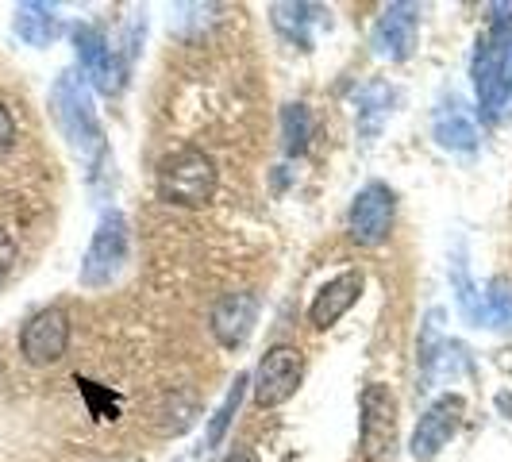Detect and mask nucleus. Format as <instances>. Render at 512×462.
<instances>
[{
  "label": "nucleus",
  "instance_id": "nucleus-2",
  "mask_svg": "<svg viewBox=\"0 0 512 462\" xmlns=\"http://www.w3.org/2000/svg\"><path fill=\"white\" fill-rule=\"evenodd\" d=\"M158 193L166 201L185 208H197L212 201V193H216V166H212V158L205 151H197V147H185V151L170 154L162 162V170H158Z\"/></svg>",
  "mask_w": 512,
  "mask_h": 462
},
{
  "label": "nucleus",
  "instance_id": "nucleus-4",
  "mask_svg": "<svg viewBox=\"0 0 512 462\" xmlns=\"http://www.w3.org/2000/svg\"><path fill=\"white\" fill-rule=\"evenodd\" d=\"M359 443H362L366 462L393 459V447H397V397L378 382L362 389Z\"/></svg>",
  "mask_w": 512,
  "mask_h": 462
},
{
  "label": "nucleus",
  "instance_id": "nucleus-11",
  "mask_svg": "<svg viewBox=\"0 0 512 462\" xmlns=\"http://www.w3.org/2000/svg\"><path fill=\"white\" fill-rule=\"evenodd\" d=\"M255 320H258V297L255 293H228L220 297L216 308H212V335L220 339V347H243L251 332H255Z\"/></svg>",
  "mask_w": 512,
  "mask_h": 462
},
{
  "label": "nucleus",
  "instance_id": "nucleus-18",
  "mask_svg": "<svg viewBox=\"0 0 512 462\" xmlns=\"http://www.w3.org/2000/svg\"><path fill=\"white\" fill-rule=\"evenodd\" d=\"M243 389H247V378L239 374L235 378V385L228 389V397H224V405L216 409V416H212V424H208V447H216L220 439H224V432H228L231 416H235V409H239V401H243Z\"/></svg>",
  "mask_w": 512,
  "mask_h": 462
},
{
  "label": "nucleus",
  "instance_id": "nucleus-7",
  "mask_svg": "<svg viewBox=\"0 0 512 462\" xmlns=\"http://www.w3.org/2000/svg\"><path fill=\"white\" fill-rule=\"evenodd\" d=\"M66 347H70V316L62 308L35 312L20 332V351L31 366H51L66 355Z\"/></svg>",
  "mask_w": 512,
  "mask_h": 462
},
{
  "label": "nucleus",
  "instance_id": "nucleus-5",
  "mask_svg": "<svg viewBox=\"0 0 512 462\" xmlns=\"http://www.w3.org/2000/svg\"><path fill=\"white\" fill-rule=\"evenodd\" d=\"M301 378H305V359H301V351L282 343V347L266 351L262 362H258L255 401L262 409H278V405H285V401L297 393Z\"/></svg>",
  "mask_w": 512,
  "mask_h": 462
},
{
  "label": "nucleus",
  "instance_id": "nucleus-24",
  "mask_svg": "<svg viewBox=\"0 0 512 462\" xmlns=\"http://www.w3.org/2000/svg\"><path fill=\"white\" fill-rule=\"evenodd\" d=\"M224 462H255V451H251V447H235V451H228Z\"/></svg>",
  "mask_w": 512,
  "mask_h": 462
},
{
  "label": "nucleus",
  "instance_id": "nucleus-26",
  "mask_svg": "<svg viewBox=\"0 0 512 462\" xmlns=\"http://www.w3.org/2000/svg\"><path fill=\"white\" fill-rule=\"evenodd\" d=\"M509 74H512V62H509ZM509 85H512V77H509Z\"/></svg>",
  "mask_w": 512,
  "mask_h": 462
},
{
  "label": "nucleus",
  "instance_id": "nucleus-19",
  "mask_svg": "<svg viewBox=\"0 0 512 462\" xmlns=\"http://www.w3.org/2000/svg\"><path fill=\"white\" fill-rule=\"evenodd\" d=\"M489 301V316L501 324V328H512V282L509 278H493L486 289Z\"/></svg>",
  "mask_w": 512,
  "mask_h": 462
},
{
  "label": "nucleus",
  "instance_id": "nucleus-15",
  "mask_svg": "<svg viewBox=\"0 0 512 462\" xmlns=\"http://www.w3.org/2000/svg\"><path fill=\"white\" fill-rule=\"evenodd\" d=\"M436 139L443 147H451V151H474L478 131H474V124L462 116L459 108H447V112L436 116Z\"/></svg>",
  "mask_w": 512,
  "mask_h": 462
},
{
  "label": "nucleus",
  "instance_id": "nucleus-23",
  "mask_svg": "<svg viewBox=\"0 0 512 462\" xmlns=\"http://www.w3.org/2000/svg\"><path fill=\"white\" fill-rule=\"evenodd\" d=\"M12 258H16V243H12V235L0 228V282L8 278V270H12Z\"/></svg>",
  "mask_w": 512,
  "mask_h": 462
},
{
  "label": "nucleus",
  "instance_id": "nucleus-25",
  "mask_svg": "<svg viewBox=\"0 0 512 462\" xmlns=\"http://www.w3.org/2000/svg\"><path fill=\"white\" fill-rule=\"evenodd\" d=\"M497 412L505 416V420H512V393L505 389V393H497Z\"/></svg>",
  "mask_w": 512,
  "mask_h": 462
},
{
  "label": "nucleus",
  "instance_id": "nucleus-3",
  "mask_svg": "<svg viewBox=\"0 0 512 462\" xmlns=\"http://www.w3.org/2000/svg\"><path fill=\"white\" fill-rule=\"evenodd\" d=\"M51 104H54V120H58V128L66 131V139L74 143V151H81L85 158H93V154L104 151L101 128H97L89 93H85V85H81L74 74L58 77V85H54V93H51Z\"/></svg>",
  "mask_w": 512,
  "mask_h": 462
},
{
  "label": "nucleus",
  "instance_id": "nucleus-14",
  "mask_svg": "<svg viewBox=\"0 0 512 462\" xmlns=\"http://www.w3.org/2000/svg\"><path fill=\"white\" fill-rule=\"evenodd\" d=\"M16 31L31 47H47L58 35V16L51 4H20L16 8Z\"/></svg>",
  "mask_w": 512,
  "mask_h": 462
},
{
  "label": "nucleus",
  "instance_id": "nucleus-20",
  "mask_svg": "<svg viewBox=\"0 0 512 462\" xmlns=\"http://www.w3.org/2000/svg\"><path fill=\"white\" fill-rule=\"evenodd\" d=\"M451 282H455L459 308L470 316V320H478V316H482V308H478V293H474V282H470V274H466V262H462V258H455V266H451Z\"/></svg>",
  "mask_w": 512,
  "mask_h": 462
},
{
  "label": "nucleus",
  "instance_id": "nucleus-6",
  "mask_svg": "<svg viewBox=\"0 0 512 462\" xmlns=\"http://www.w3.org/2000/svg\"><path fill=\"white\" fill-rule=\"evenodd\" d=\"M124 258H128V224H124L120 212H108V216L101 220V228H97V235H93L89 255H85L81 282L89 285V289L108 285L116 274H120Z\"/></svg>",
  "mask_w": 512,
  "mask_h": 462
},
{
  "label": "nucleus",
  "instance_id": "nucleus-17",
  "mask_svg": "<svg viewBox=\"0 0 512 462\" xmlns=\"http://www.w3.org/2000/svg\"><path fill=\"white\" fill-rule=\"evenodd\" d=\"M282 131H285V151L301 154L308 147V135H312V116H308L305 104H289L282 112Z\"/></svg>",
  "mask_w": 512,
  "mask_h": 462
},
{
  "label": "nucleus",
  "instance_id": "nucleus-8",
  "mask_svg": "<svg viewBox=\"0 0 512 462\" xmlns=\"http://www.w3.org/2000/svg\"><path fill=\"white\" fill-rule=\"evenodd\" d=\"M389 224H393V193L389 185H366L355 205H351V216H347V231L359 247H378L389 235Z\"/></svg>",
  "mask_w": 512,
  "mask_h": 462
},
{
  "label": "nucleus",
  "instance_id": "nucleus-9",
  "mask_svg": "<svg viewBox=\"0 0 512 462\" xmlns=\"http://www.w3.org/2000/svg\"><path fill=\"white\" fill-rule=\"evenodd\" d=\"M462 412H466V401H462L459 393L439 397L436 405L420 416V424H416V432H412V455L420 462L436 459L439 451L451 443V436L459 432Z\"/></svg>",
  "mask_w": 512,
  "mask_h": 462
},
{
  "label": "nucleus",
  "instance_id": "nucleus-10",
  "mask_svg": "<svg viewBox=\"0 0 512 462\" xmlns=\"http://www.w3.org/2000/svg\"><path fill=\"white\" fill-rule=\"evenodd\" d=\"M370 43L378 58H389V62L409 58L416 47V4H389L374 24Z\"/></svg>",
  "mask_w": 512,
  "mask_h": 462
},
{
  "label": "nucleus",
  "instance_id": "nucleus-1",
  "mask_svg": "<svg viewBox=\"0 0 512 462\" xmlns=\"http://www.w3.org/2000/svg\"><path fill=\"white\" fill-rule=\"evenodd\" d=\"M493 24L478 39V54H474V85H478V101L489 116H497L505 101H509V62H512V8L497 4L493 8Z\"/></svg>",
  "mask_w": 512,
  "mask_h": 462
},
{
  "label": "nucleus",
  "instance_id": "nucleus-12",
  "mask_svg": "<svg viewBox=\"0 0 512 462\" xmlns=\"http://www.w3.org/2000/svg\"><path fill=\"white\" fill-rule=\"evenodd\" d=\"M74 47L81 70L89 74V81L101 89V93H116V66H112V47L97 27L77 24L74 27Z\"/></svg>",
  "mask_w": 512,
  "mask_h": 462
},
{
  "label": "nucleus",
  "instance_id": "nucleus-21",
  "mask_svg": "<svg viewBox=\"0 0 512 462\" xmlns=\"http://www.w3.org/2000/svg\"><path fill=\"white\" fill-rule=\"evenodd\" d=\"M385 97H389V93H385L382 85H370V89L359 97V104H362L359 116H362V131H366V135H374V131H378V120L385 116V108L378 101H385Z\"/></svg>",
  "mask_w": 512,
  "mask_h": 462
},
{
  "label": "nucleus",
  "instance_id": "nucleus-13",
  "mask_svg": "<svg viewBox=\"0 0 512 462\" xmlns=\"http://www.w3.org/2000/svg\"><path fill=\"white\" fill-rule=\"evenodd\" d=\"M362 297V274L359 270H347V274H339L332 282L324 285L320 293H316V301L308 308V320H312V328H320V332H328L335 320L347 312V308L355 305Z\"/></svg>",
  "mask_w": 512,
  "mask_h": 462
},
{
  "label": "nucleus",
  "instance_id": "nucleus-16",
  "mask_svg": "<svg viewBox=\"0 0 512 462\" xmlns=\"http://www.w3.org/2000/svg\"><path fill=\"white\" fill-rule=\"evenodd\" d=\"M308 24H312V8H308V4H274V27L282 31L289 43H297V47H305V51H308V43H312Z\"/></svg>",
  "mask_w": 512,
  "mask_h": 462
},
{
  "label": "nucleus",
  "instance_id": "nucleus-22",
  "mask_svg": "<svg viewBox=\"0 0 512 462\" xmlns=\"http://www.w3.org/2000/svg\"><path fill=\"white\" fill-rule=\"evenodd\" d=\"M12 143H16V120H12L8 104H0V154L12 151Z\"/></svg>",
  "mask_w": 512,
  "mask_h": 462
}]
</instances>
